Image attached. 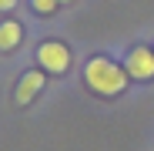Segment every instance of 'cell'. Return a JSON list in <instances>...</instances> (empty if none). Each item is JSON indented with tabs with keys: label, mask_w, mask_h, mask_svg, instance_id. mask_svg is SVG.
I'll return each mask as SVG.
<instances>
[{
	"label": "cell",
	"mask_w": 154,
	"mask_h": 151,
	"mask_svg": "<svg viewBox=\"0 0 154 151\" xmlns=\"http://www.w3.org/2000/svg\"><path fill=\"white\" fill-rule=\"evenodd\" d=\"M127 81H131V77H127L124 64H117L107 54H94L84 64V87H91L100 97H121L127 91Z\"/></svg>",
	"instance_id": "1"
},
{
	"label": "cell",
	"mask_w": 154,
	"mask_h": 151,
	"mask_svg": "<svg viewBox=\"0 0 154 151\" xmlns=\"http://www.w3.org/2000/svg\"><path fill=\"white\" fill-rule=\"evenodd\" d=\"M37 64L44 74H67L70 71V50L60 40H44L37 47Z\"/></svg>",
	"instance_id": "2"
},
{
	"label": "cell",
	"mask_w": 154,
	"mask_h": 151,
	"mask_svg": "<svg viewBox=\"0 0 154 151\" xmlns=\"http://www.w3.org/2000/svg\"><path fill=\"white\" fill-rule=\"evenodd\" d=\"M124 71L131 81H154V47H144V44L131 47L124 57Z\"/></svg>",
	"instance_id": "3"
},
{
	"label": "cell",
	"mask_w": 154,
	"mask_h": 151,
	"mask_svg": "<svg viewBox=\"0 0 154 151\" xmlns=\"http://www.w3.org/2000/svg\"><path fill=\"white\" fill-rule=\"evenodd\" d=\"M40 91H44V71L37 67V71H27V74L20 77V84H17V91H14V101H17V104H30Z\"/></svg>",
	"instance_id": "4"
},
{
	"label": "cell",
	"mask_w": 154,
	"mask_h": 151,
	"mask_svg": "<svg viewBox=\"0 0 154 151\" xmlns=\"http://www.w3.org/2000/svg\"><path fill=\"white\" fill-rule=\"evenodd\" d=\"M20 44H23V27L17 20H4L0 24V50L10 54V50H17Z\"/></svg>",
	"instance_id": "5"
},
{
	"label": "cell",
	"mask_w": 154,
	"mask_h": 151,
	"mask_svg": "<svg viewBox=\"0 0 154 151\" xmlns=\"http://www.w3.org/2000/svg\"><path fill=\"white\" fill-rule=\"evenodd\" d=\"M57 7H64L60 0H30V10H34V14H40V17H50Z\"/></svg>",
	"instance_id": "6"
},
{
	"label": "cell",
	"mask_w": 154,
	"mask_h": 151,
	"mask_svg": "<svg viewBox=\"0 0 154 151\" xmlns=\"http://www.w3.org/2000/svg\"><path fill=\"white\" fill-rule=\"evenodd\" d=\"M17 7V0H0V14H10Z\"/></svg>",
	"instance_id": "7"
},
{
	"label": "cell",
	"mask_w": 154,
	"mask_h": 151,
	"mask_svg": "<svg viewBox=\"0 0 154 151\" xmlns=\"http://www.w3.org/2000/svg\"><path fill=\"white\" fill-rule=\"evenodd\" d=\"M60 4H74V0H60Z\"/></svg>",
	"instance_id": "8"
}]
</instances>
